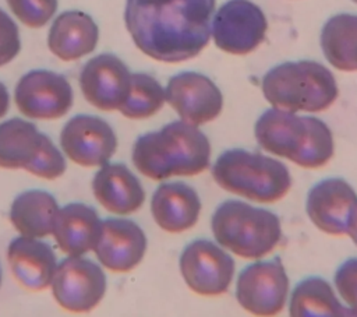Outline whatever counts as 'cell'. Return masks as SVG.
<instances>
[{"instance_id": "cell-1", "label": "cell", "mask_w": 357, "mask_h": 317, "mask_svg": "<svg viewBox=\"0 0 357 317\" xmlns=\"http://www.w3.org/2000/svg\"><path fill=\"white\" fill-rule=\"evenodd\" d=\"M215 0H127L126 28L153 60L181 63L199 54L212 36Z\"/></svg>"}, {"instance_id": "cell-2", "label": "cell", "mask_w": 357, "mask_h": 317, "mask_svg": "<svg viewBox=\"0 0 357 317\" xmlns=\"http://www.w3.org/2000/svg\"><path fill=\"white\" fill-rule=\"evenodd\" d=\"M211 142L199 127L173 120L139 135L134 141L131 161L141 175L162 182L202 173L211 165Z\"/></svg>"}, {"instance_id": "cell-3", "label": "cell", "mask_w": 357, "mask_h": 317, "mask_svg": "<svg viewBox=\"0 0 357 317\" xmlns=\"http://www.w3.org/2000/svg\"><path fill=\"white\" fill-rule=\"evenodd\" d=\"M254 135L264 151L304 169L322 168L335 155L332 130L315 116L269 108L257 119Z\"/></svg>"}, {"instance_id": "cell-4", "label": "cell", "mask_w": 357, "mask_h": 317, "mask_svg": "<svg viewBox=\"0 0 357 317\" xmlns=\"http://www.w3.org/2000/svg\"><path fill=\"white\" fill-rule=\"evenodd\" d=\"M213 240L230 254L261 260L280 244L282 222L273 211L241 200L220 202L211 218Z\"/></svg>"}, {"instance_id": "cell-5", "label": "cell", "mask_w": 357, "mask_h": 317, "mask_svg": "<svg viewBox=\"0 0 357 317\" xmlns=\"http://www.w3.org/2000/svg\"><path fill=\"white\" fill-rule=\"evenodd\" d=\"M261 89L272 108L318 113L331 108L339 95L332 71L315 60L284 61L269 68Z\"/></svg>"}, {"instance_id": "cell-6", "label": "cell", "mask_w": 357, "mask_h": 317, "mask_svg": "<svg viewBox=\"0 0 357 317\" xmlns=\"http://www.w3.org/2000/svg\"><path fill=\"white\" fill-rule=\"evenodd\" d=\"M211 173L223 190L261 204L282 200L293 183L290 170L282 161L244 148L223 151Z\"/></svg>"}, {"instance_id": "cell-7", "label": "cell", "mask_w": 357, "mask_h": 317, "mask_svg": "<svg viewBox=\"0 0 357 317\" xmlns=\"http://www.w3.org/2000/svg\"><path fill=\"white\" fill-rule=\"evenodd\" d=\"M0 168L24 169L53 180L64 175L67 163L61 151L33 123L11 117L0 123Z\"/></svg>"}, {"instance_id": "cell-8", "label": "cell", "mask_w": 357, "mask_h": 317, "mask_svg": "<svg viewBox=\"0 0 357 317\" xmlns=\"http://www.w3.org/2000/svg\"><path fill=\"white\" fill-rule=\"evenodd\" d=\"M290 295V279L280 257L254 260L236 278L234 296L254 317H276Z\"/></svg>"}, {"instance_id": "cell-9", "label": "cell", "mask_w": 357, "mask_h": 317, "mask_svg": "<svg viewBox=\"0 0 357 317\" xmlns=\"http://www.w3.org/2000/svg\"><path fill=\"white\" fill-rule=\"evenodd\" d=\"M178 268L185 285L201 296L226 293L236 274L233 256L215 240L205 237L194 239L183 247Z\"/></svg>"}, {"instance_id": "cell-10", "label": "cell", "mask_w": 357, "mask_h": 317, "mask_svg": "<svg viewBox=\"0 0 357 317\" xmlns=\"http://www.w3.org/2000/svg\"><path fill=\"white\" fill-rule=\"evenodd\" d=\"M50 288L60 307L71 313H88L103 299L107 279L99 263L85 256H67L59 261Z\"/></svg>"}, {"instance_id": "cell-11", "label": "cell", "mask_w": 357, "mask_h": 317, "mask_svg": "<svg viewBox=\"0 0 357 317\" xmlns=\"http://www.w3.org/2000/svg\"><path fill=\"white\" fill-rule=\"evenodd\" d=\"M268 21L264 11L250 0H227L212 18L215 45L236 56L254 52L265 39Z\"/></svg>"}, {"instance_id": "cell-12", "label": "cell", "mask_w": 357, "mask_h": 317, "mask_svg": "<svg viewBox=\"0 0 357 317\" xmlns=\"http://www.w3.org/2000/svg\"><path fill=\"white\" fill-rule=\"evenodd\" d=\"M14 101L18 110L28 119L56 120L71 109L74 92L64 75L36 68L18 80Z\"/></svg>"}, {"instance_id": "cell-13", "label": "cell", "mask_w": 357, "mask_h": 317, "mask_svg": "<svg viewBox=\"0 0 357 317\" xmlns=\"http://www.w3.org/2000/svg\"><path fill=\"white\" fill-rule=\"evenodd\" d=\"M113 127L95 115H75L60 131L63 154L84 168L103 166L117 151Z\"/></svg>"}, {"instance_id": "cell-14", "label": "cell", "mask_w": 357, "mask_h": 317, "mask_svg": "<svg viewBox=\"0 0 357 317\" xmlns=\"http://www.w3.org/2000/svg\"><path fill=\"white\" fill-rule=\"evenodd\" d=\"M166 102L180 120L197 127L215 120L223 109V95L205 74L181 71L167 81Z\"/></svg>"}, {"instance_id": "cell-15", "label": "cell", "mask_w": 357, "mask_h": 317, "mask_svg": "<svg viewBox=\"0 0 357 317\" xmlns=\"http://www.w3.org/2000/svg\"><path fill=\"white\" fill-rule=\"evenodd\" d=\"M131 82L126 63L113 53L89 59L79 73V88L88 103L99 110H120Z\"/></svg>"}, {"instance_id": "cell-16", "label": "cell", "mask_w": 357, "mask_h": 317, "mask_svg": "<svg viewBox=\"0 0 357 317\" xmlns=\"http://www.w3.org/2000/svg\"><path fill=\"white\" fill-rule=\"evenodd\" d=\"M357 193L343 177H325L307 193L305 212L310 222L329 236H347V226Z\"/></svg>"}, {"instance_id": "cell-17", "label": "cell", "mask_w": 357, "mask_h": 317, "mask_svg": "<svg viewBox=\"0 0 357 317\" xmlns=\"http://www.w3.org/2000/svg\"><path fill=\"white\" fill-rule=\"evenodd\" d=\"M148 239L132 219L112 216L102 221L99 240L93 249L98 263L112 272H128L144 258Z\"/></svg>"}, {"instance_id": "cell-18", "label": "cell", "mask_w": 357, "mask_h": 317, "mask_svg": "<svg viewBox=\"0 0 357 317\" xmlns=\"http://www.w3.org/2000/svg\"><path fill=\"white\" fill-rule=\"evenodd\" d=\"M7 261L17 282L29 290L49 288L59 265L56 253L47 242L22 235L10 240Z\"/></svg>"}, {"instance_id": "cell-19", "label": "cell", "mask_w": 357, "mask_h": 317, "mask_svg": "<svg viewBox=\"0 0 357 317\" xmlns=\"http://www.w3.org/2000/svg\"><path fill=\"white\" fill-rule=\"evenodd\" d=\"M201 208L197 190L184 182L160 183L151 198L153 221L169 233H181L195 226Z\"/></svg>"}, {"instance_id": "cell-20", "label": "cell", "mask_w": 357, "mask_h": 317, "mask_svg": "<svg viewBox=\"0 0 357 317\" xmlns=\"http://www.w3.org/2000/svg\"><path fill=\"white\" fill-rule=\"evenodd\" d=\"M92 193L96 201L109 212L130 215L145 201V190L139 179L123 162H107L92 179Z\"/></svg>"}, {"instance_id": "cell-21", "label": "cell", "mask_w": 357, "mask_h": 317, "mask_svg": "<svg viewBox=\"0 0 357 317\" xmlns=\"http://www.w3.org/2000/svg\"><path fill=\"white\" fill-rule=\"evenodd\" d=\"M98 211L84 202H70L59 208L53 226V237L67 256L78 257L93 251L102 230Z\"/></svg>"}, {"instance_id": "cell-22", "label": "cell", "mask_w": 357, "mask_h": 317, "mask_svg": "<svg viewBox=\"0 0 357 317\" xmlns=\"http://www.w3.org/2000/svg\"><path fill=\"white\" fill-rule=\"evenodd\" d=\"M99 28L93 18L79 10H67L56 17L47 34L49 50L63 61L78 60L96 49Z\"/></svg>"}, {"instance_id": "cell-23", "label": "cell", "mask_w": 357, "mask_h": 317, "mask_svg": "<svg viewBox=\"0 0 357 317\" xmlns=\"http://www.w3.org/2000/svg\"><path fill=\"white\" fill-rule=\"evenodd\" d=\"M59 208L53 194L46 190L31 189L13 200L8 218L20 235L42 239L53 233Z\"/></svg>"}, {"instance_id": "cell-24", "label": "cell", "mask_w": 357, "mask_h": 317, "mask_svg": "<svg viewBox=\"0 0 357 317\" xmlns=\"http://www.w3.org/2000/svg\"><path fill=\"white\" fill-rule=\"evenodd\" d=\"M344 304L333 283L319 275H308L290 290L289 317H340Z\"/></svg>"}, {"instance_id": "cell-25", "label": "cell", "mask_w": 357, "mask_h": 317, "mask_svg": "<svg viewBox=\"0 0 357 317\" xmlns=\"http://www.w3.org/2000/svg\"><path fill=\"white\" fill-rule=\"evenodd\" d=\"M319 42L331 66L340 71H357V14L340 13L328 18Z\"/></svg>"}, {"instance_id": "cell-26", "label": "cell", "mask_w": 357, "mask_h": 317, "mask_svg": "<svg viewBox=\"0 0 357 317\" xmlns=\"http://www.w3.org/2000/svg\"><path fill=\"white\" fill-rule=\"evenodd\" d=\"M165 102V88L155 77L146 73H131L130 91L119 112L131 120L148 119L156 115Z\"/></svg>"}, {"instance_id": "cell-27", "label": "cell", "mask_w": 357, "mask_h": 317, "mask_svg": "<svg viewBox=\"0 0 357 317\" xmlns=\"http://www.w3.org/2000/svg\"><path fill=\"white\" fill-rule=\"evenodd\" d=\"M11 13L29 28H42L57 10V0H7Z\"/></svg>"}, {"instance_id": "cell-28", "label": "cell", "mask_w": 357, "mask_h": 317, "mask_svg": "<svg viewBox=\"0 0 357 317\" xmlns=\"http://www.w3.org/2000/svg\"><path fill=\"white\" fill-rule=\"evenodd\" d=\"M333 288L344 306L357 310V257H349L337 265Z\"/></svg>"}, {"instance_id": "cell-29", "label": "cell", "mask_w": 357, "mask_h": 317, "mask_svg": "<svg viewBox=\"0 0 357 317\" xmlns=\"http://www.w3.org/2000/svg\"><path fill=\"white\" fill-rule=\"evenodd\" d=\"M21 50V39L17 24L0 8V67L17 57Z\"/></svg>"}, {"instance_id": "cell-30", "label": "cell", "mask_w": 357, "mask_h": 317, "mask_svg": "<svg viewBox=\"0 0 357 317\" xmlns=\"http://www.w3.org/2000/svg\"><path fill=\"white\" fill-rule=\"evenodd\" d=\"M347 236L351 239V242L357 246V202L353 207V211L350 214L349 226H347Z\"/></svg>"}, {"instance_id": "cell-31", "label": "cell", "mask_w": 357, "mask_h": 317, "mask_svg": "<svg viewBox=\"0 0 357 317\" xmlns=\"http://www.w3.org/2000/svg\"><path fill=\"white\" fill-rule=\"evenodd\" d=\"M10 108V95L3 82H0V119L6 116Z\"/></svg>"}, {"instance_id": "cell-32", "label": "cell", "mask_w": 357, "mask_h": 317, "mask_svg": "<svg viewBox=\"0 0 357 317\" xmlns=\"http://www.w3.org/2000/svg\"><path fill=\"white\" fill-rule=\"evenodd\" d=\"M340 317H357V310H353V309H350V307L346 306Z\"/></svg>"}, {"instance_id": "cell-33", "label": "cell", "mask_w": 357, "mask_h": 317, "mask_svg": "<svg viewBox=\"0 0 357 317\" xmlns=\"http://www.w3.org/2000/svg\"><path fill=\"white\" fill-rule=\"evenodd\" d=\"M0 285H1V267H0Z\"/></svg>"}, {"instance_id": "cell-34", "label": "cell", "mask_w": 357, "mask_h": 317, "mask_svg": "<svg viewBox=\"0 0 357 317\" xmlns=\"http://www.w3.org/2000/svg\"><path fill=\"white\" fill-rule=\"evenodd\" d=\"M351 1H354V3H357V0H351Z\"/></svg>"}]
</instances>
